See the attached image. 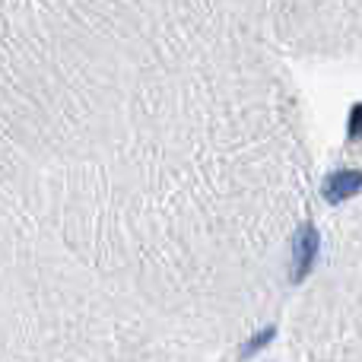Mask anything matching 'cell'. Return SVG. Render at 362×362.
<instances>
[{
    "instance_id": "6da1fadb",
    "label": "cell",
    "mask_w": 362,
    "mask_h": 362,
    "mask_svg": "<svg viewBox=\"0 0 362 362\" xmlns=\"http://www.w3.org/2000/svg\"><path fill=\"white\" fill-rule=\"evenodd\" d=\"M318 251H321V232L315 229V223H305L293 242V274H289V280L293 283L305 280L312 274L315 261H318Z\"/></svg>"
},
{
    "instance_id": "7a4b0ae2",
    "label": "cell",
    "mask_w": 362,
    "mask_h": 362,
    "mask_svg": "<svg viewBox=\"0 0 362 362\" xmlns=\"http://www.w3.org/2000/svg\"><path fill=\"white\" fill-rule=\"evenodd\" d=\"M325 197H327V204H340V200H350V197H356V194L362 191V172L356 169H340V172H334V175H327L325 181Z\"/></svg>"
},
{
    "instance_id": "3957f363",
    "label": "cell",
    "mask_w": 362,
    "mask_h": 362,
    "mask_svg": "<svg viewBox=\"0 0 362 362\" xmlns=\"http://www.w3.org/2000/svg\"><path fill=\"white\" fill-rule=\"evenodd\" d=\"M274 337H276V327H264V331H257L255 337H251L248 344L242 346V353H238V356H242V359L255 356V353H261L264 346H270V344H274Z\"/></svg>"
},
{
    "instance_id": "277c9868",
    "label": "cell",
    "mask_w": 362,
    "mask_h": 362,
    "mask_svg": "<svg viewBox=\"0 0 362 362\" xmlns=\"http://www.w3.org/2000/svg\"><path fill=\"white\" fill-rule=\"evenodd\" d=\"M346 137H350V140H359V137H362V102H359V105H353V112H350Z\"/></svg>"
}]
</instances>
